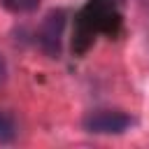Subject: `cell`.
Returning <instances> with one entry per match:
<instances>
[{"instance_id":"3","label":"cell","mask_w":149,"mask_h":149,"mask_svg":"<svg viewBox=\"0 0 149 149\" xmlns=\"http://www.w3.org/2000/svg\"><path fill=\"white\" fill-rule=\"evenodd\" d=\"M42 0H0V7L12 14H30L40 7Z\"/></svg>"},{"instance_id":"1","label":"cell","mask_w":149,"mask_h":149,"mask_svg":"<svg viewBox=\"0 0 149 149\" xmlns=\"http://www.w3.org/2000/svg\"><path fill=\"white\" fill-rule=\"evenodd\" d=\"M133 126V119L119 109H93L84 116V130L95 135H119Z\"/></svg>"},{"instance_id":"5","label":"cell","mask_w":149,"mask_h":149,"mask_svg":"<svg viewBox=\"0 0 149 149\" xmlns=\"http://www.w3.org/2000/svg\"><path fill=\"white\" fill-rule=\"evenodd\" d=\"M5 77H7V63H5V58L0 56V84L5 81Z\"/></svg>"},{"instance_id":"2","label":"cell","mask_w":149,"mask_h":149,"mask_svg":"<svg viewBox=\"0 0 149 149\" xmlns=\"http://www.w3.org/2000/svg\"><path fill=\"white\" fill-rule=\"evenodd\" d=\"M65 16L68 14L63 9H54L40 23L37 42H40L42 51L49 54L51 58H58L61 56V44H63V33H65Z\"/></svg>"},{"instance_id":"4","label":"cell","mask_w":149,"mask_h":149,"mask_svg":"<svg viewBox=\"0 0 149 149\" xmlns=\"http://www.w3.org/2000/svg\"><path fill=\"white\" fill-rule=\"evenodd\" d=\"M14 137H16L14 119H12V114L0 109V144H9V142H14Z\"/></svg>"}]
</instances>
